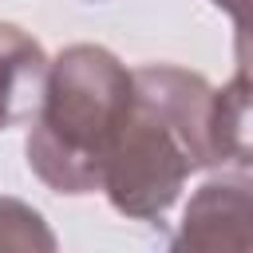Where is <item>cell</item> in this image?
Returning a JSON list of instances; mask_svg holds the SVG:
<instances>
[{
    "label": "cell",
    "instance_id": "obj_3",
    "mask_svg": "<svg viewBox=\"0 0 253 253\" xmlns=\"http://www.w3.org/2000/svg\"><path fill=\"white\" fill-rule=\"evenodd\" d=\"M170 253H253V178L221 174L194 190Z\"/></svg>",
    "mask_w": 253,
    "mask_h": 253
},
{
    "label": "cell",
    "instance_id": "obj_1",
    "mask_svg": "<svg viewBox=\"0 0 253 253\" xmlns=\"http://www.w3.org/2000/svg\"><path fill=\"white\" fill-rule=\"evenodd\" d=\"M210 111L213 87L206 75L178 63H142L130 71V103L99 186L123 217H162L190 174L217 166Z\"/></svg>",
    "mask_w": 253,
    "mask_h": 253
},
{
    "label": "cell",
    "instance_id": "obj_2",
    "mask_svg": "<svg viewBox=\"0 0 253 253\" xmlns=\"http://www.w3.org/2000/svg\"><path fill=\"white\" fill-rule=\"evenodd\" d=\"M130 103L126 63L99 43H71L47 63L24 142L28 170L55 194H95Z\"/></svg>",
    "mask_w": 253,
    "mask_h": 253
},
{
    "label": "cell",
    "instance_id": "obj_5",
    "mask_svg": "<svg viewBox=\"0 0 253 253\" xmlns=\"http://www.w3.org/2000/svg\"><path fill=\"white\" fill-rule=\"evenodd\" d=\"M47 79L43 47L16 24L0 20V130L36 115Z\"/></svg>",
    "mask_w": 253,
    "mask_h": 253
},
{
    "label": "cell",
    "instance_id": "obj_7",
    "mask_svg": "<svg viewBox=\"0 0 253 253\" xmlns=\"http://www.w3.org/2000/svg\"><path fill=\"white\" fill-rule=\"evenodd\" d=\"M210 4L233 16V28H237L233 43H253V0H210Z\"/></svg>",
    "mask_w": 253,
    "mask_h": 253
},
{
    "label": "cell",
    "instance_id": "obj_4",
    "mask_svg": "<svg viewBox=\"0 0 253 253\" xmlns=\"http://www.w3.org/2000/svg\"><path fill=\"white\" fill-rule=\"evenodd\" d=\"M237 71L213 91L210 142L217 166H253V43H233Z\"/></svg>",
    "mask_w": 253,
    "mask_h": 253
},
{
    "label": "cell",
    "instance_id": "obj_6",
    "mask_svg": "<svg viewBox=\"0 0 253 253\" xmlns=\"http://www.w3.org/2000/svg\"><path fill=\"white\" fill-rule=\"evenodd\" d=\"M0 253H59V241L36 206L0 194Z\"/></svg>",
    "mask_w": 253,
    "mask_h": 253
}]
</instances>
